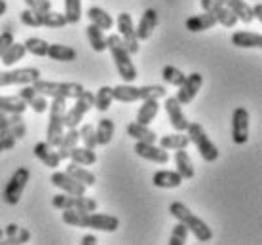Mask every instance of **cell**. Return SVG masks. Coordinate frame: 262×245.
Here are the masks:
<instances>
[{
	"label": "cell",
	"mask_w": 262,
	"mask_h": 245,
	"mask_svg": "<svg viewBox=\"0 0 262 245\" xmlns=\"http://www.w3.org/2000/svg\"><path fill=\"white\" fill-rule=\"evenodd\" d=\"M0 152H4V148H2V145H0Z\"/></svg>",
	"instance_id": "58"
},
{
	"label": "cell",
	"mask_w": 262,
	"mask_h": 245,
	"mask_svg": "<svg viewBox=\"0 0 262 245\" xmlns=\"http://www.w3.org/2000/svg\"><path fill=\"white\" fill-rule=\"evenodd\" d=\"M71 177H74L76 181H80L82 185H85V186H93L95 183H97V179H95V175H93L90 169H85L84 166H80V164H76V162H71L69 166H67V169H65Z\"/></svg>",
	"instance_id": "31"
},
{
	"label": "cell",
	"mask_w": 262,
	"mask_h": 245,
	"mask_svg": "<svg viewBox=\"0 0 262 245\" xmlns=\"http://www.w3.org/2000/svg\"><path fill=\"white\" fill-rule=\"evenodd\" d=\"M27 110V105L25 101L21 99L19 95H0V113H17V114H23Z\"/></svg>",
	"instance_id": "34"
},
{
	"label": "cell",
	"mask_w": 262,
	"mask_h": 245,
	"mask_svg": "<svg viewBox=\"0 0 262 245\" xmlns=\"http://www.w3.org/2000/svg\"><path fill=\"white\" fill-rule=\"evenodd\" d=\"M46 55L50 59L61 61V63H71V61L78 59V52L71 46H65V44H50Z\"/></svg>",
	"instance_id": "22"
},
{
	"label": "cell",
	"mask_w": 262,
	"mask_h": 245,
	"mask_svg": "<svg viewBox=\"0 0 262 245\" xmlns=\"http://www.w3.org/2000/svg\"><path fill=\"white\" fill-rule=\"evenodd\" d=\"M93 105H95V95H93L92 92L84 90V92L76 97V103H74V106H72L71 110H67V113H65L63 126H65L67 129H69V127H78V124L84 120L85 114L92 110Z\"/></svg>",
	"instance_id": "8"
},
{
	"label": "cell",
	"mask_w": 262,
	"mask_h": 245,
	"mask_svg": "<svg viewBox=\"0 0 262 245\" xmlns=\"http://www.w3.org/2000/svg\"><path fill=\"white\" fill-rule=\"evenodd\" d=\"M251 13H253V19H262V4H255L251 6Z\"/></svg>",
	"instance_id": "54"
},
{
	"label": "cell",
	"mask_w": 262,
	"mask_h": 245,
	"mask_svg": "<svg viewBox=\"0 0 262 245\" xmlns=\"http://www.w3.org/2000/svg\"><path fill=\"white\" fill-rule=\"evenodd\" d=\"M27 106H31L36 114H42V113H46L50 105H48V97H44V95H40V93L36 92V95L27 103Z\"/></svg>",
	"instance_id": "45"
},
{
	"label": "cell",
	"mask_w": 262,
	"mask_h": 245,
	"mask_svg": "<svg viewBox=\"0 0 262 245\" xmlns=\"http://www.w3.org/2000/svg\"><path fill=\"white\" fill-rule=\"evenodd\" d=\"M186 238H188V228L183 222H177L169 236V245H184Z\"/></svg>",
	"instance_id": "44"
},
{
	"label": "cell",
	"mask_w": 262,
	"mask_h": 245,
	"mask_svg": "<svg viewBox=\"0 0 262 245\" xmlns=\"http://www.w3.org/2000/svg\"><path fill=\"white\" fill-rule=\"evenodd\" d=\"M65 17L69 25H76L82 19V0H65Z\"/></svg>",
	"instance_id": "40"
},
{
	"label": "cell",
	"mask_w": 262,
	"mask_h": 245,
	"mask_svg": "<svg viewBox=\"0 0 262 245\" xmlns=\"http://www.w3.org/2000/svg\"><path fill=\"white\" fill-rule=\"evenodd\" d=\"M55 146H52L50 143H46V141H40V143H36L34 145V156L44 164L46 167H52V169H55V167L61 164V158L59 154H57V150H53Z\"/></svg>",
	"instance_id": "19"
},
{
	"label": "cell",
	"mask_w": 262,
	"mask_h": 245,
	"mask_svg": "<svg viewBox=\"0 0 262 245\" xmlns=\"http://www.w3.org/2000/svg\"><path fill=\"white\" fill-rule=\"evenodd\" d=\"M169 213L179 222H183L188 228V232L196 236L198 241H211L213 239V230L205 225V220H202L198 215H194L183 202H173L169 206Z\"/></svg>",
	"instance_id": "2"
},
{
	"label": "cell",
	"mask_w": 262,
	"mask_h": 245,
	"mask_svg": "<svg viewBox=\"0 0 262 245\" xmlns=\"http://www.w3.org/2000/svg\"><path fill=\"white\" fill-rule=\"evenodd\" d=\"M6 8H8L6 0H0V17H2V13H6Z\"/></svg>",
	"instance_id": "56"
},
{
	"label": "cell",
	"mask_w": 262,
	"mask_h": 245,
	"mask_svg": "<svg viewBox=\"0 0 262 245\" xmlns=\"http://www.w3.org/2000/svg\"><path fill=\"white\" fill-rule=\"evenodd\" d=\"M116 25H118V36L122 40V44L131 55L139 53V38L135 34V25H133V17H131L127 12L118 13V19H116Z\"/></svg>",
	"instance_id": "9"
},
{
	"label": "cell",
	"mask_w": 262,
	"mask_h": 245,
	"mask_svg": "<svg viewBox=\"0 0 262 245\" xmlns=\"http://www.w3.org/2000/svg\"><path fill=\"white\" fill-rule=\"evenodd\" d=\"M95 137H97V145L105 146L108 145L114 137V122L111 118H101L97 127H95Z\"/></svg>",
	"instance_id": "36"
},
{
	"label": "cell",
	"mask_w": 262,
	"mask_h": 245,
	"mask_svg": "<svg viewBox=\"0 0 262 245\" xmlns=\"http://www.w3.org/2000/svg\"><path fill=\"white\" fill-rule=\"evenodd\" d=\"M186 133H188V139L190 143L198 148V152L205 162H215L219 160V148L215 146V143L209 139V135L205 133L203 126L200 122H190L188 127H186Z\"/></svg>",
	"instance_id": "6"
},
{
	"label": "cell",
	"mask_w": 262,
	"mask_h": 245,
	"mask_svg": "<svg viewBox=\"0 0 262 245\" xmlns=\"http://www.w3.org/2000/svg\"><path fill=\"white\" fill-rule=\"evenodd\" d=\"M84 215L85 213L78 211V209H63V222L84 228Z\"/></svg>",
	"instance_id": "43"
},
{
	"label": "cell",
	"mask_w": 262,
	"mask_h": 245,
	"mask_svg": "<svg viewBox=\"0 0 262 245\" xmlns=\"http://www.w3.org/2000/svg\"><path fill=\"white\" fill-rule=\"evenodd\" d=\"M8 133L13 135L15 139H23V137H25V133H27V127H25L23 122H17V124H13V126L8 127Z\"/></svg>",
	"instance_id": "52"
},
{
	"label": "cell",
	"mask_w": 262,
	"mask_h": 245,
	"mask_svg": "<svg viewBox=\"0 0 262 245\" xmlns=\"http://www.w3.org/2000/svg\"><path fill=\"white\" fill-rule=\"evenodd\" d=\"M15 143H17V139H15L13 135H10L8 129H2V131H0V145H2L4 150H12L13 146H15Z\"/></svg>",
	"instance_id": "50"
},
{
	"label": "cell",
	"mask_w": 262,
	"mask_h": 245,
	"mask_svg": "<svg viewBox=\"0 0 262 245\" xmlns=\"http://www.w3.org/2000/svg\"><path fill=\"white\" fill-rule=\"evenodd\" d=\"M31 239V232L27 228H17V243H27Z\"/></svg>",
	"instance_id": "53"
},
{
	"label": "cell",
	"mask_w": 262,
	"mask_h": 245,
	"mask_svg": "<svg viewBox=\"0 0 262 245\" xmlns=\"http://www.w3.org/2000/svg\"><path fill=\"white\" fill-rule=\"evenodd\" d=\"M216 25V19L211 15L209 12H203V13H198V15H192L186 19L184 27H186V31H190V33H202V31H207V29H213Z\"/></svg>",
	"instance_id": "20"
},
{
	"label": "cell",
	"mask_w": 262,
	"mask_h": 245,
	"mask_svg": "<svg viewBox=\"0 0 262 245\" xmlns=\"http://www.w3.org/2000/svg\"><path fill=\"white\" fill-rule=\"evenodd\" d=\"M183 177L177 171H158L152 175V183L158 188H179L183 185Z\"/></svg>",
	"instance_id": "25"
},
{
	"label": "cell",
	"mask_w": 262,
	"mask_h": 245,
	"mask_svg": "<svg viewBox=\"0 0 262 245\" xmlns=\"http://www.w3.org/2000/svg\"><path fill=\"white\" fill-rule=\"evenodd\" d=\"M38 19H40V25L48 27V29H61V27L69 25V23H67L65 13L53 12V10H48V12H40L38 13Z\"/></svg>",
	"instance_id": "37"
},
{
	"label": "cell",
	"mask_w": 262,
	"mask_h": 245,
	"mask_svg": "<svg viewBox=\"0 0 262 245\" xmlns=\"http://www.w3.org/2000/svg\"><path fill=\"white\" fill-rule=\"evenodd\" d=\"M203 86V76L200 73H192L188 74L186 78H184V82L179 86V92L177 95H175V99L181 103V105H188V103H192L194 101V97L198 95V92L202 90Z\"/></svg>",
	"instance_id": "14"
},
{
	"label": "cell",
	"mask_w": 262,
	"mask_h": 245,
	"mask_svg": "<svg viewBox=\"0 0 262 245\" xmlns=\"http://www.w3.org/2000/svg\"><path fill=\"white\" fill-rule=\"evenodd\" d=\"M17 122H23V114L0 113V131H2V129H8V127L13 126V124H17Z\"/></svg>",
	"instance_id": "47"
},
{
	"label": "cell",
	"mask_w": 262,
	"mask_h": 245,
	"mask_svg": "<svg viewBox=\"0 0 262 245\" xmlns=\"http://www.w3.org/2000/svg\"><path fill=\"white\" fill-rule=\"evenodd\" d=\"M232 44L236 48H262V36L256 33L237 31L232 34Z\"/></svg>",
	"instance_id": "29"
},
{
	"label": "cell",
	"mask_w": 262,
	"mask_h": 245,
	"mask_svg": "<svg viewBox=\"0 0 262 245\" xmlns=\"http://www.w3.org/2000/svg\"><path fill=\"white\" fill-rule=\"evenodd\" d=\"M29 179H31V171L27 167H17L13 171V175L8 181L6 188H4V194H2V199L6 202L8 206H17L19 204Z\"/></svg>",
	"instance_id": "7"
},
{
	"label": "cell",
	"mask_w": 262,
	"mask_h": 245,
	"mask_svg": "<svg viewBox=\"0 0 262 245\" xmlns=\"http://www.w3.org/2000/svg\"><path fill=\"white\" fill-rule=\"evenodd\" d=\"M53 186H57L61 192L72 194V196H84L85 188L88 186L82 185L80 181H76L74 177H71L67 171H53L52 177H50Z\"/></svg>",
	"instance_id": "15"
},
{
	"label": "cell",
	"mask_w": 262,
	"mask_h": 245,
	"mask_svg": "<svg viewBox=\"0 0 262 245\" xmlns=\"http://www.w3.org/2000/svg\"><path fill=\"white\" fill-rule=\"evenodd\" d=\"M167 95V90L160 84H154V86H131V84H120V86L112 87V97L114 101H120V103H135V101H144L148 97H154V99H162Z\"/></svg>",
	"instance_id": "3"
},
{
	"label": "cell",
	"mask_w": 262,
	"mask_h": 245,
	"mask_svg": "<svg viewBox=\"0 0 262 245\" xmlns=\"http://www.w3.org/2000/svg\"><path fill=\"white\" fill-rule=\"evenodd\" d=\"M17 228L19 226L15 225V222H12V225H8L6 226V230H4V241L2 243H17Z\"/></svg>",
	"instance_id": "49"
},
{
	"label": "cell",
	"mask_w": 262,
	"mask_h": 245,
	"mask_svg": "<svg viewBox=\"0 0 262 245\" xmlns=\"http://www.w3.org/2000/svg\"><path fill=\"white\" fill-rule=\"evenodd\" d=\"M31 86L44 97H63V99H76L85 87L78 82H50V80H36Z\"/></svg>",
	"instance_id": "4"
},
{
	"label": "cell",
	"mask_w": 262,
	"mask_h": 245,
	"mask_svg": "<svg viewBox=\"0 0 262 245\" xmlns=\"http://www.w3.org/2000/svg\"><path fill=\"white\" fill-rule=\"evenodd\" d=\"M21 23L27 27H33V29H38L40 25V19H38V13L33 12V10H29V8H25L23 12H21Z\"/></svg>",
	"instance_id": "46"
},
{
	"label": "cell",
	"mask_w": 262,
	"mask_h": 245,
	"mask_svg": "<svg viewBox=\"0 0 262 245\" xmlns=\"http://www.w3.org/2000/svg\"><path fill=\"white\" fill-rule=\"evenodd\" d=\"M2 239H4V230L0 228V243H2Z\"/></svg>",
	"instance_id": "57"
},
{
	"label": "cell",
	"mask_w": 262,
	"mask_h": 245,
	"mask_svg": "<svg viewBox=\"0 0 262 245\" xmlns=\"http://www.w3.org/2000/svg\"><path fill=\"white\" fill-rule=\"evenodd\" d=\"M25 4L29 10H33V12H36V13L52 10V2H50V0H25Z\"/></svg>",
	"instance_id": "48"
},
{
	"label": "cell",
	"mask_w": 262,
	"mask_h": 245,
	"mask_svg": "<svg viewBox=\"0 0 262 245\" xmlns=\"http://www.w3.org/2000/svg\"><path fill=\"white\" fill-rule=\"evenodd\" d=\"M165 113H167V118H169V124L173 126L175 131H186V127H188V118H186V114L183 110V105L179 103L175 97H167L165 95Z\"/></svg>",
	"instance_id": "16"
},
{
	"label": "cell",
	"mask_w": 262,
	"mask_h": 245,
	"mask_svg": "<svg viewBox=\"0 0 262 245\" xmlns=\"http://www.w3.org/2000/svg\"><path fill=\"white\" fill-rule=\"evenodd\" d=\"M78 139H80V133H78V129H76V127H69V129H67V133H63L61 143L55 146L61 160H69V152H71L74 146L78 145Z\"/></svg>",
	"instance_id": "26"
},
{
	"label": "cell",
	"mask_w": 262,
	"mask_h": 245,
	"mask_svg": "<svg viewBox=\"0 0 262 245\" xmlns=\"http://www.w3.org/2000/svg\"><path fill=\"white\" fill-rule=\"evenodd\" d=\"M175 166H177V173L183 179H194L196 169H194L192 158L190 154L186 152V148H181V150L175 152Z\"/></svg>",
	"instance_id": "24"
},
{
	"label": "cell",
	"mask_w": 262,
	"mask_h": 245,
	"mask_svg": "<svg viewBox=\"0 0 262 245\" xmlns=\"http://www.w3.org/2000/svg\"><path fill=\"white\" fill-rule=\"evenodd\" d=\"M67 113V99L63 97H53L52 105H50V120H48V129H46V143L52 146H57L63 137V118Z\"/></svg>",
	"instance_id": "5"
},
{
	"label": "cell",
	"mask_w": 262,
	"mask_h": 245,
	"mask_svg": "<svg viewBox=\"0 0 262 245\" xmlns=\"http://www.w3.org/2000/svg\"><path fill=\"white\" fill-rule=\"evenodd\" d=\"M188 145H190V139L183 131L169 133V135H164L160 139V146L164 150H181V148H188Z\"/></svg>",
	"instance_id": "28"
},
{
	"label": "cell",
	"mask_w": 262,
	"mask_h": 245,
	"mask_svg": "<svg viewBox=\"0 0 262 245\" xmlns=\"http://www.w3.org/2000/svg\"><path fill=\"white\" fill-rule=\"evenodd\" d=\"M106 50L111 52L112 59H114V65H116V71L122 76L124 84H131L137 80V66L131 61V53L127 52L122 44L118 34H108L106 38Z\"/></svg>",
	"instance_id": "1"
},
{
	"label": "cell",
	"mask_w": 262,
	"mask_h": 245,
	"mask_svg": "<svg viewBox=\"0 0 262 245\" xmlns=\"http://www.w3.org/2000/svg\"><path fill=\"white\" fill-rule=\"evenodd\" d=\"M40 78V71L36 66H25L15 71H0V86H25L33 84Z\"/></svg>",
	"instance_id": "10"
},
{
	"label": "cell",
	"mask_w": 262,
	"mask_h": 245,
	"mask_svg": "<svg viewBox=\"0 0 262 245\" xmlns=\"http://www.w3.org/2000/svg\"><path fill=\"white\" fill-rule=\"evenodd\" d=\"M133 150H135L137 156H141V158H144V160H150L154 164H167V162H169L167 150H164V148L160 145H156V143H141V141H137Z\"/></svg>",
	"instance_id": "17"
},
{
	"label": "cell",
	"mask_w": 262,
	"mask_h": 245,
	"mask_svg": "<svg viewBox=\"0 0 262 245\" xmlns=\"http://www.w3.org/2000/svg\"><path fill=\"white\" fill-rule=\"evenodd\" d=\"M120 226V219L114 215H106V213H85L84 215V228H93V230H101V232H116Z\"/></svg>",
	"instance_id": "12"
},
{
	"label": "cell",
	"mask_w": 262,
	"mask_h": 245,
	"mask_svg": "<svg viewBox=\"0 0 262 245\" xmlns=\"http://www.w3.org/2000/svg\"><path fill=\"white\" fill-rule=\"evenodd\" d=\"M200 2H202L203 12H209L216 19V23H221V25L226 27V29H232V27L237 25L236 15L230 12L224 4H221L219 0H200Z\"/></svg>",
	"instance_id": "13"
},
{
	"label": "cell",
	"mask_w": 262,
	"mask_h": 245,
	"mask_svg": "<svg viewBox=\"0 0 262 245\" xmlns=\"http://www.w3.org/2000/svg\"><path fill=\"white\" fill-rule=\"evenodd\" d=\"M162 78H164L165 84L179 87L184 82V78H186V76H184V73L181 71V69H177V66L165 65L164 69H162Z\"/></svg>",
	"instance_id": "39"
},
{
	"label": "cell",
	"mask_w": 262,
	"mask_h": 245,
	"mask_svg": "<svg viewBox=\"0 0 262 245\" xmlns=\"http://www.w3.org/2000/svg\"><path fill=\"white\" fill-rule=\"evenodd\" d=\"M156 27H158V12L154 8H148V10H144L143 17L139 19V25L135 27V34H137L139 40H148Z\"/></svg>",
	"instance_id": "18"
},
{
	"label": "cell",
	"mask_w": 262,
	"mask_h": 245,
	"mask_svg": "<svg viewBox=\"0 0 262 245\" xmlns=\"http://www.w3.org/2000/svg\"><path fill=\"white\" fill-rule=\"evenodd\" d=\"M221 4L228 8L230 12L237 17V21H243L245 25H249L253 21V13H251V6L245 0H219Z\"/></svg>",
	"instance_id": "21"
},
{
	"label": "cell",
	"mask_w": 262,
	"mask_h": 245,
	"mask_svg": "<svg viewBox=\"0 0 262 245\" xmlns=\"http://www.w3.org/2000/svg\"><path fill=\"white\" fill-rule=\"evenodd\" d=\"M232 141L245 145L249 141V113L245 106H237L232 114Z\"/></svg>",
	"instance_id": "11"
},
{
	"label": "cell",
	"mask_w": 262,
	"mask_h": 245,
	"mask_svg": "<svg viewBox=\"0 0 262 245\" xmlns=\"http://www.w3.org/2000/svg\"><path fill=\"white\" fill-rule=\"evenodd\" d=\"M112 101H114V97H112V87L111 86H101L99 87V92L95 93V108H97L99 113H106L108 108H111Z\"/></svg>",
	"instance_id": "38"
},
{
	"label": "cell",
	"mask_w": 262,
	"mask_h": 245,
	"mask_svg": "<svg viewBox=\"0 0 262 245\" xmlns=\"http://www.w3.org/2000/svg\"><path fill=\"white\" fill-rule=\"evenodd\" d=\"M12 42H13V31L6 29V31L0 33V57H2V53L6 52V48L10 46Z\"/></svg>",
	"instance_id": "51"
},
{
	"label": "cell",
	"mask_w": 262,
	"mask_h": 245,
	"mask_svg": "<svg viewBox=\"0 0 262 245\" xmlns=\"http://www.w3.org/2000/svg\"><path fill=\"white\" fill-rule=\"evenodd\" d=\"M25 53H27V50H25V44H19V42H15L13 40L12 44L6 48V52L2 53V63L6 66H13L17 61H21L23 57H25Z\"/></svg>",
	"instance_id": "35"
},
{
	"label": "cell",
	"mask_w": 262,
	"mask_h": 245,
	"mask_svg": "<svg viewBox=\"0 0 262 245\" xmlns=\"http://www.w3.org/2000/svg\"><path fill=\"white\" fill-rule=\"evenodd\" d=\"M158 113H160V103H158V99H154V97H148V99L143 101L141 108L137 110V122H139V124L148 126V124H152V122H154V118L158 116Z\"/></svg>",
	"instance_id": "23"
},
{
	"label": "cell",
	"mask_w": 262,
	"mask_h": 245,
	"mask_svg": "<svg viewBox=\"0 0 262 245\" xmlns=\"http://www.w3.org/2000/svg\"><path fill=\"white\" fill-rule=\"evenodd\" d=\"M85 34H88V40H90V46L93 48V52L103 53L106 50V36L105 31L99 29L97 25H88L85 27Z\"/></svg>",
	"instance_id": "30"
},
{
	"label": "cell",
	"mask_w": 262,
	"mask_h": 245,
	"mask_svg": "<svg viewBox=\"0 0 262 245\" xmlns=\"http://www.w3.org/2000/svg\"><path fill=\"white\" fill-rule=\"evenodd\" d=\"M88 17H90V21H92L93 25H97L99 29H103V31H111L112 25H114L111 13L105 12L103 8H99V6L90 8V10H88Z\"/></svg>",
	"instance_id": "33"
},
{
	"label": "cell",
	"mask_w": 262,
	"mask_h": 245,
	"mask_svg": "<svg viewBox=\"0 0 262 245\" xmlns=\"http://www.w3.org/2000/svg\"><path fill=\"white\" fill-rule=\"evenodd\" d=\"M80 243H82V245H95V243H97V238H95L93 234H88V236H84V238H82V241H80Z\"/></svg>",
	"instance_id": "55"
},
{
	"label": "cell",
	"mask_w": 262,
	"mask_h": 245,
	"mask_svg": "<svg viewBox=\"0 0 262 245\" xmlns=\"http://www.w3.org/2000/svg\"><path fill=\"white\" fill-rule=\"evenodd\" d=\"M23 44H25L27 53H33V55H38V57H46L48 46H50L46 40L36 38V36H31V38H27Z\"/></svg>",
	"instance_id": "41"
},
{
	"label": "cell",
	"mask_w": 262,
	"mask_h": 245,
	"mask_svg": "<svg viewBox=\"0 0 262 245\" xmlns=\"http://www.w3.org/2000/svg\"><path fill=\"white\" fill-rule=\"evenodd\" d=\"M127 135H129L131 139L135 141H141V143H156V133L152 131L148 126H144V124H139V122H131L129 126H127Z\"/></svg>",
	"instance_id": "27"
},
{
	"label": "cell",
	"mask_w": 262,
	"mask_h": 245,
	"mask_svg": "<svg viewBox=\"0 0 262 245\" xmlns=\"http://www.w3.org/2000/svg\"><path fill=\"white\" fill-rule=\"evenodd\" d=\"M78 133H80V139H82L85 148H93V150H95V146H97V137H95V127H93V124H84V126L78 129Z\"/></svg>",
	"instance_id": "42"
},
{
	"label": "cell",
	"mask_w": 262,
	"mask_h": 245,
	"mask_svg": "<svg viewBox=\"0 0 262 245\" xmlns=\"http://www.w3.org/2000/svg\"><path fill=\"white\" fill-rule=\"evenodd\" d=\"M69 158L72 162H76L80 166H93L97 162V154L93 148H85V146H74L71 152H69Z\"/></svg>",
	"instance_id": "32"
}]
</instances>
